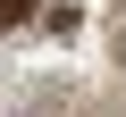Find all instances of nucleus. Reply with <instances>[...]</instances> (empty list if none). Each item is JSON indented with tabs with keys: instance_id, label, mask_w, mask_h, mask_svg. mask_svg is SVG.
I'll return each instance as SVG.
<instances>
[{
	"instance_id": "f257e3e1",
	"label": "nucleus",
	"mask_w": 126,
	"mask_h": 117,
	"mask_svg": "<svg viewBox=\"0 0 126 117\" xmlns=\"http://www.w3.org/2000/svg\"><path fill=\"white\" fill-rule=\"evenodd\" d=\"M34 17V0H0V25H25Z\"/></svg>"
}]
</instances>
